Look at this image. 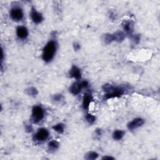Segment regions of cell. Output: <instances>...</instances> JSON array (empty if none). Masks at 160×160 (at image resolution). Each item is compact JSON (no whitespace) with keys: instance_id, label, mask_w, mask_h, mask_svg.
Returning a JSON list of instances; mask_svg holds the SVG:
<instances>
[{"instance_id":"cell-1","label":"cell","mask_w":160,"mask_h":160,"mask_svg":"<svg viewBox=\"0 0 160 160\" xmlns=\"http://www.w3.org/2000/svg\"><path fill=\"white\" fill-rule=\"evenodd\" d=\"M103 90L106 93L104 99H109L114 98H118L123 95L125 93V88L122 86H115L111 84H106L103 86Z\"/></svg>"},{"instance_id":"cell-2","label":"cell","mask_w":160,"mask_h":160,"mask_svg":"<svg viewBox=\"0 0 160 160\" xmlns=\"http://www.w3.org/2000/svg\"><path fill=\"white\" fill-rule=\"evenodd\" d=\"M56 51V44L54 41H50L46 45L43 51V60L48 63L50 62L54 58Z\"/></svg>"},{"instance_id":"cell-3","label":"cell","mask_w":160,"mask_h":160,"mask_svg":"<svg viewBox=\"0 0 160 160\" xmlns=\"http://www.w3.org/2000/svg\"><path fill=\"white\" fill-rule=\"evenodd\" d=\"M45 116L44 109L40 106L33 107L32 110V120L34 123H38L43 119Z\"/></svg>"},{"instance_id":"cell-4","label":"cell","mask_w":160,"mask_h":160,"mask_svg":"<svg viewBox=\"0 0 160 160\" xmlns=\"http://www.w3.org/2000/svg\"><path fill=\"white\" fill-rule=\"evenodd\" d=\"M88 86V82L87 81H83L81 83H75L71 86L70 91L74 95H78L83 88Z\"/></svg>"},{"instance_id":"cell-5","label":"cell","mask_w":160,"mask_h":160,"mask_svg":"<svg viewBox=\"0 0 160 160\" xmlns=\"http://www.w3.org/2000/svg\"><path fill=\"white\" fill-rule=\"evenodd\" d=\"M11 18L14 21H20L23 18V10L19 8H13L10 12Z\"/></svg>"},{"instance_id":"cell-6","label":"cell","mask_w":160,"mask_h":160,"mask_svg":"<svg viewBox=\"0 0 160 160\" xmlns=\"http://www.w3.org/2000/svg\"><path fill=\"white\" fill-rule=\"evenodd\" d=\"M49 136V132L45 128H41L35 134V138L38 141H45Z\"/></svg>"},{"instance_id":"cell-7","label":"cell","mask_w":160,"mask_h":160,"mask_svg":"<svg viewBox=\"0 0 160 160\" xmlns=\"http://www.w3.org/2000/svg\"><path fill=\"white\" fill-rule=\"evenodd\" d=\"M144 123H145L144 120L140 118H138L134 119L133 121L129 122V123L128 124L127 126H128V128L129 130H133L139 127H140V126H141Z\"/></svg>"},{"instance_id":"cell-8","label":"cell","mask_w":160,"mask_h":160,"mask_svg":"<svg viewBox=\"0 0 160 160\" xmlns=\"http://www.w3.org/2000/svg\"><path fill=\"white\" fill-rule=\"evenodd\" d=\"M31 18L33 22L36 24L40 23L43 20V16H42L41 13L38 12L34 8H32L31 11Z\"/></svg>"},{"instance_id":"cell-9","label":"cell","mask_w":160,"mask_h":160,"mask_svg":"<svg viewBox=\"0 0 160 160\" xmlns=\"http://www.w3.org/2000/svg\"><path fill=\"white\" fill-rule=\"evenodd\" d=\"M16 35L20 39H26L28 36V29L24 26H18L16 29Z\"/></svg>"},{"instance_id":"cell-10","label":"cell","mask_w":160,"mask_h":160,"mask_svg":"<svg viewBox=\"0 0 160 160\" xmlns=\"http://www.w3.org/2000/svg\"><path fill=\"white\" fill-rule=\"evenodd\" d=\"M123 28L124 30L128 33V34L131 35L133 32L134 29V23L131 20L125 21L123 23Z\"/></svg>"},{"instance_id":"cell-11","label":"cell","mask_w":160,"mask_h":160,"mask_svg":"<svg viewBox=\"0 0 160 160\" xmlns=\"http://www.w3.org/2000/svg\"><path fill=\"white\" fill-rule=\"evenodd\" d=\"M70 76L71 77L77 79H79L81 78V70L77 66H73L70 71Z\"/></svg>"},{"instance_id":"cell-12","label":"cell","mask_w":160,"mask_h":160,"mask_svg":"<svg viewBox=\"0 0 160 160\" xmlns=\"http://www.w3.org/2000/svg\"><path fill=\"white\" fill-rule=\"evenodd\" d=\"M92 100V95L91 93H86L84 95L83 99V106L85 109H88L90 106V104Z\"/></svg>"},{"instance_id":"cell-13","label":"cell","mask_w":160,"mask_h":160,"mask_svg":"<svg viewBox=\"0 0 160 160\" xmlns=\"http://www.w3.org/2000/svg\"><path fill=\"white\" fill-rule=\"evenodd\" d=\"M113 40L118 42V43H121L122 41L125 38V34L122 31H116V33H113Z\"/></svg>"},{"instance_id":"cell-14","label":"cell","mask_w":160,"mask_h":160,"mask_svg":"<svg viewBox=\"0 0 160 160\" xmlns=\"http://www.w3.org/2000/svg\"><path fill=\"white\" fill-rule=\"evenodd\" d=\"M125 135V131L122 130H116L113 134V138L115 140H120Z\"/></svg>"},{"instance_id":"cell-15","label":"cell","mask_w":160,"mask_h":160,"mask_svg":"<svg viewBox=\"0 0 160 160\" xmlns=\"http://www.w3.org/2000/svg\"><path fill=\"white\" fill-rule=\"evenodd\" d=\"M59 146H60V144H59V143L56 141V140H53L51 141L49 143H48V150L50 151H56V150L58 149Z\"/></svg>"},{"instance_id":"cell-16","label":"cell","mask_w":160,"mask_h":160,"mask_svg":"<svg viewBox=\"0 0 160 160\" xmlns=\"http://www.w3.org/2000/svg\"><path fill=\"white\" fill-rule=\"evenodd\" d=\"M53 129L57 133L61 134L64 132L65 126L63 123H58L56 125H54L53 127Z\"/></svg>"},{"instance_id":"cell-17","label":"cell","mask_w":160,"mask_h":160,"mask_svg":"<svg viewBox=\"0 0 160 160\" xmlns=\"http://www.w3.org/2000/svg\"><path fill=\"white\" fill-rule=\"evenodd\" d=\"M103 40L105 44L109 45L113 41H114L113 40V34H110V33H107V34L104 35V38H103Z\"/></svg>"},{"instance_id":"cell-18","label":"cell","mask_w":160,"mask_h":160,"mask_svg":"<svg viewBox=\"0 0 160 160\" xmlns=\"http://www.w3.org/2000/svg\"><path fill=\"white\" fill-rule=\"evenodd\" d=\"M98 157V154L95 152V151H90V152L88 153L85 157V158L88 160H91V159H95Z\"/></svg>"},{"instance_id":"cell-19","label":"cell","mask_w":160,"mask_h":160,"mask_svg":"<svg viewBox=\"0 0 160 160\" xmlns=\"http://www.w3.org/2000/svg\"><path fill=\"white\" fill-rule=\"evenodd\" d=\"M26 94L29 96H35L37 95L38 94V90H36V88H29L26 90Z\"/></svg>"},{"instance_id":"cell-20","label":"cell","mask_w":160,"mask_h":160,"mask_svg":"<svg viewBox=\"0 0 160 160\" xmlns=\"http://www.w3.org/2000/svg\"><path fill=\"white\" fill-rule=\"evenodd\" d=\"M86 119L88 123L93 125L96 121V117L91 114H87L86 116Z\"/></svg>"},{"instance_id":"cell-21","label":"cell","mask_w":160,"mask_h":160,"mask_svg":"<svg viewBox=\"0 0 160 160\" xmlns=\"http://www.w3.org/2000/svg\"><path fill=\"white\" fill-rule=\"evenodd\" d=\"M63 99V96L61 94L55 95L53 96V100L55 101V102H60Z\"/></svg>"},{"instance_id":"cell-22","label":"cell","mask_w":160,"mask_h":160,"mask_svg":"<svg viewBox=\"0 0 160 160\" xmlns=\"http://www.w3.org/2000/svg\"><path fill=\"white\" fill-rule=\"evenodd\" d=\"M133 40L135 43H138L139 41L140 40V35H136L135 36H134L133 37Z\"/></svg>"},{"instance_id":"cell-23","label":"cell","mask_w":160,"mask_h":160,"mask_svg":"<svg viewBox=\"0 0 160 160\" xmlns=\"http://www.w3.org/2000/svg\"><path fill=\"white\" fill-rule=\"evenodd\" d=\"M73 48L75 51H78V50L81 48V46L78 43H74L73 44Z\"/></svg>"},{"instance_id":"cell-24","label":"cell","mask_w":160,"mask_h":160,"mask_svg":"<svg viewBox=\"0 0 160 160\" xmlns=\"http://www.w3.org/2000/svg\"><path fill=\"white\" fill-rule=\"evenodd\" d=\"M95 133L96 134V135L101 136V135H102V130L101 129H99V128H98V129H96Z\"/></svg>"},{"instance_id":"cell-25","label":"cell","mask_w":160,"mask_h":160,"mask_svg":"<svg viewBox=\"0 0 160 160\" xmlns=\"http://www.w3.org/2000/svg\"><path fill=\"white\" fill-rule=\"evenodd\" d=\"M26 129L28 132H31L32 131V126L31 125H26Z\"/></svg>"},{"instance_id":"cell-26","label":"cell","mask_w":160,"mask_h":160,"mask_svg":"<svg viewBox=\"0 0 160 160\" xmlns=\"http://www.w3.org/2000/svg\"><path fill=\"white\" fill-rule=\"evenodd\" d=\"M102 159L103 160H107V159H109V160H110V159H115L114 158H113L112 157H108V156H106V157H104L102 158Z\"/></svg>"}]
</instances>
